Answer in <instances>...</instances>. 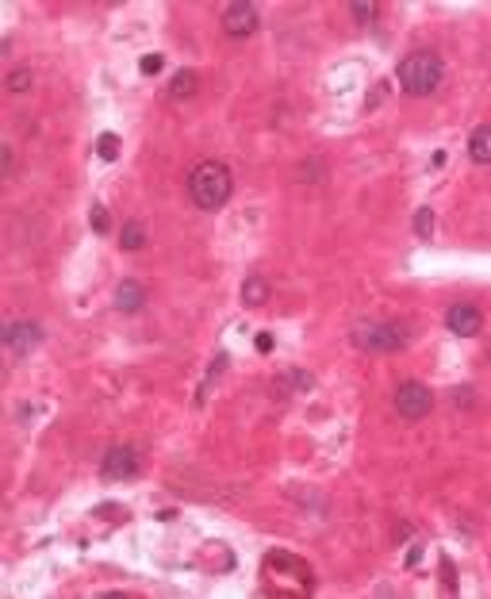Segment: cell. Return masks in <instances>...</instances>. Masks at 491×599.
I'll return each instance as SVG.
<instances>
[{
  "label": "cell",
  "instance_id": "cell-4",
  "mask_svg": "<svg viewBox=\"0 0 491 599\" xmlns=\"http://www.w3.org/2000/svg\"><path fill=\"white\" fill-rule=\"evenodd\" d=\"M430 407H434V392H430L422 380H403V385L395 388V412H399L403 419L419 423V419L430 415Z\"/></svg>",
  "mask_w": 491,
  "mask_h": 599
},
{
  "label": "cell",
  "instance_id": "cell-19",
  "mask_svg": "<svg viewBox=\"0 0 491 599\" xmlns=\"http://www.w3.org/2000/svg\"><path fill=\"white\" fill-rule=\"evenodd\" d=\"M295 173H300V181H322V173H326V165H322L319 158H311V161H304V165H300V170H295Z\"/></svg>",
  "mask_w": 491,
  "mask_h": 599
},
{
  "label": "cell",
  "instance_id": "cell-1",
  "mask_svg": "<svg viewBox=\"0 0 491 599\" xmlns=\"http://www.w3.org/2000/svg\"><path fill=\"white\" fill-rule=\"evenodd\" d=\"M231 192H234V177L223 161L207 158L200 165H192V173H188V196H192L196 207L215 212V207H223L231 200Z\"/></svg>",
  "mask_w": 491,
  "mask_h": 599
},
{
  "label": "cell",
  "instance_id": "cell-6",
  "mask_svg": "<svg viewBox=\"0 0 491 599\" xmlns=\"http://www.w3.org/2000/svg\"><path fill=\"white\" fill-rule=\"evenodd\" d=\"M223 31L231 39H250L253 31H258V8L253 4H246V0H234V4H227L223 8Z\"/></svg>",
  "mask_w": 491,
  "mask_h": 599
},
{
  "label": "cell",
  "instance_id": "cell-14",
  "mask_svg": "<svg viewBox=\"0 0 491 599\" xmlns=\"http://www.w3.org/2000/svg\"><path fill=\"white\" fill-rule=\"evenodd\" d=\"M31 81H35V77H31V65H16V70L8 73V81H4V85H8V92H16V97H19V92L31 89Z\"/></svg>",
  "mask_w": 491,
  "mask_h": 599
},
{
  "label": "cell",
  "instance_id": "cell-20",
  "mask_svg": "<svg viewBox=\"0 0 491 599\" xmlns=\"http://www.w3.org/2000/svg\"><path fill=\"white\" fill-rule=\"evenodd\" d=\"M161 65H165V58H161V54H143L138 70H143V73H161Z\"/></svg>",
  "mask_w": 491,
  "mask_h": 599
},
{
  "label": "cell",
  "instance_id": "cell-5",
  "mask_svg": "<svg viewBox=\"0 0 491 599\" xmlns=\"http://www.w3.org/2000/svg\"><path fill=\"white\" fill-rule=\"evenodd\" d=\"M138 469H143V457H138V449L131 446H112L104 454V465H100V473H104V480H131V476H138Z\"/></svg>",
  "mask_w": 491,
  "mask_h": 599
},
{
  "label": "cell",
  "instance_id": "cell-21",
  "mask_svg": "<svg viewBox=\"0 0 491 599\" xmlns=\"http://www.w3.org/2000/svg\"><path fill=\"white\" fill-rule=\"evenodd\" d=\"M0 158H4V177H12L16 173V154H12V146H0Z\"/></svg>",
  "mask_w": 491,
  "mask_h": 599
},
{
  "label": "cell",
  "instance_id": "cell-23",
  "mask_svg": "<svg viewBox=\"0 0 491 599\" xmlns=\"http://www.w3.org/2000/svg\"><path fill=\"white\" fill-rule=\"evenodd\" d=\"M488 361H491V349H488Z\"/></svg>",
  "mask_w": 491,
  "mask_h": 599
},
{
  "label": "cell",
  "instance_id": "cell-10",
  "mask_svg": "<svg viewBox=\"0 0 491 599\" xmlns=\"http://www.w3.org/2000/svg\"><path fill=\"white\" fill-rule=\"evenodd\" d=\"M468 154H472V161H480V165H491V123H480L472 131V139H468Z\"/></svg>",
  "mask_w": 491,
  "mask_h": 599
},
{
  "label": "cell",
  "instance_id": "cell-8",
  "mask_svg": "<svg viewBox=\"0 0 491 599\" xmlns=\"http://www.w3.org/2000/svg\"><path fill=\"white\" fill-rule=\"evenodd\" d=\"M446 327L457 334V338H472V334L483 331V315H480V307H472V304H453L446 312Z\"/></svg>",
  "mask_w": 491,
  "mask_h": 599
},
{
  "label": "cell",
  "instance_id": "cell-12",
  "mask_svg": "<svg viewBox=\"0 0 491 599\" xmlns=\"http://www.w3.org/2000/svg\"><path fill=\"white\" fill-rule=\"evenodd\" d=\"M265 300H269V281L265 277H246L242 281V304L261 307Z\"/></svg>",
  "mask_w": 491,
  "mask_h": 599
},
{
  "label": "cell",
  "instance_id": "cell-16",
  "mask_svg": "<svg viewBox=\"0 0 491 599\" xmlns=\"http://www.w3.org/2000/svg\"><path fill=\"white\" fill-rule=\"evenodd\" d=\"M415 234H419V238H430V234H434V212H430V207H419V212H415Z\"/></svg>",
  "mask_w": 491,
  "mask_h": 599
},
{
  "label": "cell",
  "instance_id": "cell-2",
  "mask_svg": "<svg viewBox=\"0 0 491 599\" xmlns=\"http://www.w3.org/2000/svg\"><path fill=\"white\" fill-rule=\"evenodd\" d=\"M395 77H399V89L407 97H430V92H438L441 77H446V65H441V58L434 50H415L399 62Z\"/></svg>",
  "mask_w": 491,
  "mask_h": 599
},
{
  "label": "cell",
  "instance_id": "cell-18",
  "mask_svg": "<svg viewBox=\"0 0 491 599\" xmlns=\"http://www.w3.org/2000/svg\"><path fill=\"white\" fill-rule=\"evenodd\" d=\"M89 223H92V231H96V234H107V231H112V215H107V207H92V215H89Z\"/></svg>",
  "mask_w": 491,
  "mask_h": 599
},
{
  "label": "cell",
  "instance_id": "cell-11",
  "mask_svg": "<svg viewBox=\"0 0 491 599\" xmlns=\"http://www.w3.org/2000/svg\"><path fill=\"white\" fill-rule=\"evenodd\" d=\"M196 89H200V77L192 70H180L169 81V100H188V97H196Z\"/></svg>",
  "mask_w": 491,
  "mask_h": 599
},
{
  "label": "cell",
  "instance_id": "cell-7",
  "mask_svg": "<svg viewBox=\"0 0 491 599\" xmlns=\"http://www.w3.org/2000/svg\"><path fill=\"white\" fill-rule=\"evenodd\" d=\"M39 342H43V327H39V323H31V319H16V323H8V327H4V346H8L16 358L31 354Z\"/></svg>",
  "mask_w": 491,
  "mask_h": 599
},
{
  "label": "cell",
  "instance_id": "cell-17",
  "mask_svg": "<svg viewBox=\"0 0 491 599\" xmlns=\"http://www.w3.org/2000/svg\"><path fill=\"white\" fill-rule=\"evenodd\" d=\"M349 12H353V19H357V23H373L376 12H380V4H373V0H357Z\"/></svg>",
  "mask_w": 491,
  "mask_h": 599
},
{
  "label": "cell",
  "instance_id": "cell-9",
  "mask_svg": "<svg viewBox=\"0 0 491 599\" xmlns=\"http://www.w3.org/2000/svg\"><path fill=\"white\" fill-rule=\"evenodd\" d=\"M146 288L138 285V281H123V285L116 288V312H123V315H131V312H143L146 307Z\"/></svg>",
  "mask_w": 491,
  "mask_h": 599
},
{
  "label": "cell",
  "instance_id": "cell-15",
  "mask_svg": "<svg viewBox=\"0 0 491 599\" xmlns=\"http://www.w3.org/2000/svg\"><path fill=\"white\" fill-rule=\"evenodd\" d=\"M96 154L104 161H116L119 158V134H112V131L100 134V139H96Z\"/></svg>",
  "mask_w": 491,
  "mask_h": 599
},
{
  "label": "cell",
  "instance_id": "cell-22",
  "mask_svg": "<svg viewBox=\"0 0 491 599\" xmlns=\"http://www.w3.org/2000/svg\"><path fill=\"white\" fill-rule=\"evenodd\" d=\"M258 349H261V354H269V349H273V334H258Z\"/></svg>",
  "mask_w": 491,
  "mask_h": 599
},
{
  "label": "cell",
  "instance_id": "cell-3",
  "mask_svg": "<svg viewBox=\"0 0 491 599\" xmlns=\"http://www.w3.org/2000/svg\"><path fill=\"white\" fill-rule=\"evenodd\" d=\"M407 327L403 323H392V319H368V323H357L353 327V342L368 354H395V349L407 346Z\"/></svg>",
  "mask_w": 491,
  "mask_h": 599
},
{
  "label": "cell",
  "instance_id": "cell-13",
  "mask_svg": "<svg viewBox=\"0 0 491 599\" xmlns=\"http://www.w3.org/2000/svg\"><path fill=\"white\" fill-rule=\"evenodd\" d=\"M119 246H123V250H143V246H146V227L138 223V219L123 223V234H119Z\"/></svg>",
  "mask_w": 491,
  "mask_h": 599
}]
</instances>
